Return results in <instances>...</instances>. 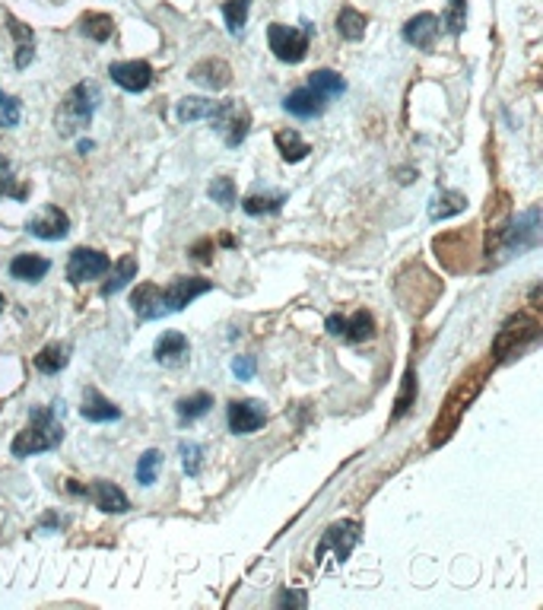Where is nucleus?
<instances>
[{"instance_id": "obj_1", "label": "nucleus", "mask_w": 543, "mask_h": 610, "mask_svg": "<svg viewBox=\"0 0 543 610\" xmlns=\"http://www.w3.org/2000/svg\"><path fill=\"white\" fill-rule=\"evenodd\" d=\"M58 407L61 404H52V407H33L29 414V423L16 433L14 439V454L16 458H29V454H42L52 452L64 442V426L58 420Z\"/></svg>"}, {"instance_id": "obj_2", "label": "nucleus", "mask_w": 543, "mask_h": 610, "mask_svg": "<svg viewBox=\"0 0 543 610\" xmlns=\"http://www.w3.org/2000/svg\"><path fill=\"white\" fill-rule=\"evenodd\" d=\"M540 229H543V210L540 204L528 207L524 214L505 220L502 226L496 229V254L499 261L511 258V254H524L530 248L540 245Z\"/></svg>"}, {"instance_id": "obj_3", "label": "nucleus", "mask_w": 543, "mask_h": 610, "mask_svg": "<svg viewBox=\"0 0 543 610\" xmlns=\"http://www.w3.org/2000/svg\"><path fill=\"white\" fill-rule=\"evenodd\" d=\"M99 105V90L92 83H77L61 102L58 115H54V124H58L61 137H77L83 128H90L92 111Z\"/></svg>"}, {"instance_id": "obj_4", "label": "nucleus", "mask_w": 543, "mask_h": 610, "mask_svg": "<svg viewBox=\"0 0 543 610\" xmlns=\"http://www.w3.org/2000/svg\"><path fill=\"white\" fill-rule=\"evenodd\" d=\"M359 538H362L359 521H353V519L334 521V525L324 528L321 544H318V550H315V563L321 566V569H328V563L330 566H343L349 559V553L356 550Z\"/></svg>"}, {"instance_id": "obj_5", "label": "nucleus", "mask_w": 543, "mask_h": 610, "mask_svg": "<svg viewBox=\"0 0 543 610\" xmlns=\"http://www.w3.org/2000/svg\"><path fill=\"white\" fill-rule=\"evenodd\" d=\"M433 252L442 261V267L452 273H464L473 267V254H477V242H473L471 229H458V233H442L433 239Z\"/></svg>"}, {"instance_id": "obj_6", "label": "nucleus", "mask_w": 543, "mask_h": 610, "mask_svg": "<svg viewBox=\"0 0 543 610\" xmlns=\"http://www.w3.org/2000/svg\"><path fill=\"white\" fill-rule=\"evenodd\" d=\"M311 33H315L311 23H302L299 29L283 26V23H273V26L267 29V42H271V52L277 54V61H283V64H299V61H305V54H309Z\"/></svg>"}, {"instance_id": "obj_7", "label": "nucleus", "mask_w": 543, "mask_h": 610, "mask_svg": "<svg viewBox=\"0 0 543 610\" xmlns=\"http://www.w3.org/2000/svg\"><path fill=\"white\" fill-rule=\"evenodd\" d=\"M210 124H214V130L223 137V143L235 149L245 143L248 130H252V111H248V105L239 102V99H229V102L216 105Z\"/></svg>"}, {"instance_id": "obj_8", "label": "nucleus", "mask_w": 543, "mask_h": 610, "mask_svg": "<svg viewBox=\"0 0 543 610\" xmlns=\"http://www.w3.org/2000/svg\"><path fill=\"white\" fill-rule=\"evenodd\" d=\"M210 290H214V280H204V277H178V280H172L166 290L159 286L162 312H166V315L181 312L185 305H191L197 296H204V292H210Z\"/></svg>"}, {"instance_id": "obj_9", "label": "nucleus", "mask_w": 543, "mask_h": 610, "mask_svg": "<svg viewBox=\"0 0 543 610\" xmlns=\"http://www.w3.org/2000/svg\"><path fill=\"white\" fill-rule=\"evenodd\" d=\"M111 267V258L105 252H99V248H73L71 258H67V280L71 283H86V280H96L102 277V273H109Z\"/></svg>"}, {"instance_id": "obj_10", "label": "nucleus", "mask_w": 543, "mask_h": 610, "mask_svg": "<svg viewBox=\"0 0 543 610\" xmlns=\"http://www.w3.org/2000/svg\"><path fill=\"white\" fill-rule=\"evenodd\" d=\"M226 423H229V429H233L235 435L258 433V429L267 423L264 401H252V397H245V401H233V404H229V410H226Z\"/></svg>"}, {"instance_id": "obj_11", "label": "nucleus", "mask_w": 543, "mask_h": 610, "mask_svg": "<svg viewBox=\"0 0 543 610\" xmlns=\"http://www.w3.org/2000/svg\"><path fill=\"white\" fill-rule=\"evenodd\" d=\"M537 334H540V325H537V319H530V315H515V319H511L509 325L502 328V334H499L496 353L505 359V353L524 350V347H528L530 340H537Z\"/></svg>"}, {"instance_id": "obj_12", "label": "nucleus", "mask_w": 543, "mask_h": 610, "mask_svg": "<svg viewBox=\"0 0 543 610\" xmlns=\"http://www.w3.org/2000/svg\"><path fill=\"white\" fill-rule=\"evenodd\" d=\"M26 233L35 235V239L58 242L71 233V216H67L61 207H54V204H48V207H42L39 216H33V220L26 223Z\"/></svg>"}, {"instance_id": "obj_13", "label": "nucleus", "mask_w": 543, "mask_h": 610, "mask_svg": "<svg viewBox=\"0 0 543 610\" xmlns=\"http://www.w3.org/2000/svg\"><path fill=\"white\" fill-rule=\"evenodd\" d=\"M109 77L124 92H143L153 83V67L147 61H115V64H109Z\"/></svg>"}, {"instance_id": "obj_14", "label": "nucleus", "mask_w": 543, "mask_h": 610, "mask_svg": "<svg viewBox=\"0 0 543 610\" xmlns=\"http://www.w3.org/2000/svg\"><path fill=\"white\" fill-rule=\"evenodd\" d=\"M188 338L181 331H162L159 338H156V347H153V357L159 366H166V369H178V366L188 363Z\"/></svg>"}, {"instance_id": "obj_15", "label": "nucleus", "mask_w": 543, "mask_h": 610, "mask_svg": "<svg viewBox=\"0 0 543 610\" xmlns=\"http://www.w3.org/2000/svg\"><path fill=\"white\" fill-rule=\"evenodd\" d=\"M283 109L290 111L292 118H299V121H311V118H321L324 109H328V99L321 96V92H315L311 86H302V90L290 92V96L283 99Z\"/></svg>"}, {"instance_id": "obj_16", "label": "nucleus", "mask_w": 543, "mask_h": 610, "mask_svg": "<svg viewBox=\"0 0 543 610\" xmlns=\"http://www.w3.org/2000/svg\"><path fill=\"white\" fill-rule=\"evenodd\" d=\"M439 29H442L439 16L420 14V16H414V20H407V26H404V42H407V45H416L420 52H433L435 39H439Z\"/></svg>"}, {"instance_id": "obj_17", "label": "nucleus", "mask_w": 543, "mask_h": 610, "mask_svg": "<svg viewBox=\"0 0 543 610\" xmlns=\"http://www.w3.org/2000/svg\"><path fill=\"white\" fill-rule=\"evenodd\" d=\"M86 496H92L96 509L105 515H124L130 509L128 496H124V490L118 487L115 481H92V487L86 490Z\"/></svg>"}, {"instance_id": "obj_18", "label": "nucleus", "mask_w": 543, "mask_h": 610, "mask_svg": "<svg viewBox=\"0 0 543 610\" xmlns=\"http://www.w3.org/2000/svg\"><path fill=\"white\" fill-rule=\"evenodd\" d=\"M191 80H195L197 86H204V90H226L229 83H233V71H229L226 61L220 58H207L201 61V64L191 67Z\"/></svg>"}, {"instance_id": "obj_19", "label": "nucleus", "mask_w": 543, "mask_h": 610, "mask_svg": "<svg viewBox=\"0 0 543 610\" xmlns=\"http://www.w3.org/2000/svg\"><path fill=\"white\" fill-rule=\"evenodd\" d=\"M130 309L140 321H156L162 319V296H159V286L156 283H140L134 292H130Z\"/></svg>"}, {"instance_id": "obj_20", "label": "nucleus", "mask_w": 543, "mask_h": 610, "mask_svg": "<svg viewBox=\"0 0 543 610\" xmlns=\"http://www.w3.org/2000/svg\"><path fill=\"white\" fill-rule=\"evenodd\" d=\"M80 414H83V420H90V423L121 420V407H118V404H111L99 388H86L83 391V407H80Z\"/></svg>"}, {"instance_id": "obj_21", "label": "nucleus", "mask_w": 543, "mask_h": 610, "mask_svg": "<svg viewBox=\"0 0 543 610\" xmlns=\"http://www.w3.org/2000/svg\"><path fill=\"white\" fill-rule=\"evenodd\" d=\"M71 350H73V347L67 344V340H64V344H61V340H54V344H45L39 353H35V359H33L35 369L45 372V376H54V372H61L67 363H71Z\"/></svg>"}, {"instance_id": "obj_22", "label": "nucleus", "mask_w": 543, "mask_h": 610, "mask_svg": "<svg viewBox=\"0 0 543 610\" xmlns=\"http://www.w3.org/2000/svg\"><path fill=\"white\" fill-rule=\"evenodd\" d=\"M214 99H204V96H188L181 99L178 105H175V118H178V124H195V121H210L216 111Z\"/></svg>"}, {"instance_id": "obj_23", "label": "nucleus", "mask_w": 543, "mask_h": 610, "mask_svg": "<svg viewBox=\"0 0 543 610\" xmlns=\"http://www.w3.org/2000/svg\"><path fill=\"white\" fill-rule=\"evenodd\" d=\"M48 271H52V261L42 258V254H16L10 261V273H14V280H23V283H35Z\"/></svg>"}, {"instance_id": "obj_24", "label": "nucleus", "mask_w": 543, "mask_h": 610, "mask_svg": "<svg viewBox=\"0 0 543 610\" xmlns=\"http://www.w3.org/2000/svg\"><path fill=\"white\" fill-rule=\"evenodd\" d=\"M467 210V197L461 195V191H452V188H442L439 195L433 197V204H429V220L439 223V220H448V216H458Z\"/></svg>"}, {"instance_id": "obj_25", "label": "nucleus", "mask_w": 543, "mask_h": 610, "mask_svg": "<svg viewBox=\"0 0 543 610\" xmlns=\"http://www.w3.org/2000/svg\"><path fill=\"white\" fill-rule=\"evenodd\" d=\"M7 26H10V33H14V39H16V67H20V71H26V67L33 64V54H35V33L26 26V23L16 20V16H10Z\"/></svg>"}, {"instance_id": "obj_26", "label": "nucleus", "mask_w": 543, "mask_h": 610, "mask_svg": "<svg viewBox=\"0 0 543 610\" xmlns=\"http://www.w3.org/2000/svg\"><path fill=\"white\" fill-rule=\"evenodd\" d=\"M273 143H277L280 157H283L286 163H302V159L311 153V147L302 140V137H299V130H292V128L277 130V137H273Z\"/></svg>"}, {"instance_id": "obj_27", "label": "nucleus", "mask_w": 543, "mask_h": 610, "mask_svg": "<svg viewBox=\"0 0 543 610\" xmlns=\"http://www.w3.org/2000/svg\"><path fill=\"white\" fill-rule=\"evenodd\" d=\"M210 407H214V395H210V391H195V395L181 397V401L175 404V414H178L181 423H195L201 420Z\"/></svg>"}, {"instance_id": "obj_28", "label": "nucleus", "mask_w": 543, "mask_h": 610, "mask_svg": "<svg viewBox=\"0 0 543 610\" xmlns=\"http://www.w3.org/2000/svg\"><path fill=\"white\" fill-rule=\"evenodd\" d=\"M134 277H137V258L134 254H124V258L115 264V271H111V277L105 280L102 296H115V292H121Z\"/></svg>"}, {"instance_id": "obj_29", "label": "nucleus", "mask_w": 543, "mask_h": 610, "mask_svg": "<svg viewBox=\"0 0 543 610\" xmlns=\"http://www.w3.org/2000/svg\"><path fill=\"white\" fill-rule=\"evenodd\" d=\"M366 26H369V20H366L359 10L343 7L340 14H337V33H340L347 42H359L362 35H366Z\"/></svg>"}, {"instance_id": "obj_30", "label": "nucleus", "mask_w": 543, "mask_h": 610, "mask_svg": "<svg viewBox=\"0 0 543 610\" xmlns=\"http://www.w3.org/2000/svg\"><path fill=\"white\" fill-rule=\"evenodd\" d=\"M343 338H347L349 344H366V340L376 338V319H372V312L359 309L353 319H347V334H343Z\"/></svg>"}, {"instance_id": "obj_31", "label": "nucleus", "mask_w": 543, "mask_h": 610, "mask_svg": "<svg viewBox=\"0 0 543 610\" xmlns=\"http://www.w3.org/2000/svg\"><path fill=\"white\" fill-rule=\"evenodd\" d=\"M80 33L92 42H109L111 33H115V20L109 14H86L80 20Z\"/></svg>"}, {"instance_id": "obj_32", "label": "nucleus", "mask_w": 543, "mask_h": 610, "mask_svg": "<svg viewBox=\"0 0 543 610\" xmlns=\"http://www.w3.org/2000/svg\"><path fill=\"white\" fill-rule=\"evenodd\" d=\"M309 86L315 92H321L324 99H334V96H343V92H347V80H343L340 73H334V71L309 73Z\"/></svg>"}, {"instance_id": "obj_33", "label": "nucleus", "mask_w": 543, "mask_h": 610, "mask_svg": "<svg viewBox=\"0 0 543 610\" xmlns=\"http://www.w3.org/2000/svg\"><path fill=\"white\" fill-rule=\"evenodd\" d=\"M286 201H290V197H286L283 191H277V195H248L245 201H242V210H245L248 216H264V214H277Z\"/></svg>"}, {"instance_id": "obj_34", "label": "nucleus", "mask_w": 543, "mask_h": 610, "mask_svg": "<svg viewBox=\"0 0 543 610\" xmlns=\"http://www.w3.org/2000/svg\"><path fill=\"white\" fill-rule=\"evenodd\" d=\"M159 468H162V452L159 448H147V452L137 458V483H140V487H153Z\"/></svg>"}, {"instance_id": "obj_35", "label": "nucleus", "mask_w": 543, "mask_h": 610, "mask_svg": "<svg viewBox=\"0 0 543 610\" xmlns=\"http://www.w3.org/2000/svg\"><path fill=\"white\" fill-rule=\"evenodd\" d=\"M248 10H252V0H226L223 4V20H226V29L233 35H239L248 23Z\"/></svg>"}, {"instance_id": "obj_36", "label": "nucleus", "mask_w": 543, "mask_h": 610, "mask_svg": "<svg viewBox=\"0 0 543 610\" xmlns=\"http://www.w3.org/2000/svg\"><path fill=\"white\" fill-rule=\"evenodd\" d=\"M414 404H416V369L410 366V369L404 372V385H401V395H397V401H395V416H391V420L407 416Z\"/></svg>"}, {"instance_id": "obj_37", "label": "nucleus", "mask_w": 543, "mask_h": 610, "mask_svg": "<svg viewBox=\"0 0 543 610\" xmlns=\"http://www.w3.org/2000/svg\"><path fill=\"white\" fill-rule=\"evenodd\" d=\"M207 195H210V201L220 204L223 210H233L235 207V182L229 176L214 178V182H210V188H207Z\"/></svg>"}, {"instance_id": "obj_38", "label": "nucleus", "mask_w": 543, "mask_h": 610, "mask_svg": "<svg viewBox=\"0 0 543 610\" xmlns=\"http://www.w3.org/2000/svg\"><path fill=\"white\" fill-rule=\"evenodd\" d=\"M0 197H16V201H26V188H20V185H16L14 166H10V159H4V157H0Z\"/></svg>"}, {"instance_id": "obj_39", "label": "nucleus", "mask_w": 543, "mask_h": 610, "mask_svg": "<svg viewBox=\"0 0 543 610\" xmlns=\"http://www.w3.org/2000/svg\"><path fill=\"white\" fill-rule=\"evenodd\" d=\"M178 454H181V468H185V474H188V477H197V474H201L204 448L197 445V442H181V445H178Z\"/></svg>"}, {"instance_id": "obj_40", "label": "nucleus", "mask_w": 543, "mask_h": 610, "mask_svg": "<svg viewBox=\"0 0 543 610\" xmlns=\"http://www.w3.org/2000/svg\"><path fill=\"white\" fill-rule=\"evenodd\" d=\"M467 26V0H448V14H445V29L452 35H461Z\"/></svg>"}, {"instance_id": "obj_41", "label": "nucleus", "mask_w": 543, "mask_h": 610, "mask_svg": "<svg viewBox=\"0 0 543 610\" xmlns=\"http://www.w3.org/2000/svg\"><path fill=\"white\" fill-rule=\"evenodd\" d=\"M20 118H23L20 102L14 96H4V90H0V128H16Z\"/></svg>"}, {"instance_id": "obj_42", "label": "nucleus", "mask_w": 543, "mask_h": 610, "mask_svg": "<svg viewBox=\"0 0 543 610\" xmlns=\"http://www.w3.org/2000/svg\"><path fill=\"white\" fill-rule=\"evenodd\" d=\"M273 607H309V595L299 588H280V595L273 597Z\"/></svg>"}, {"instance_id": "obj_43", "label": "nucleus", "mask_w": 543, "mask_h": 610, "mask_svg": "<svg viewBox=\"0 0 543 610\" xmlns=\"http://www.w3.org/2000/svg\"><path fill=\"white\" fill-rule=\"evenodd\" d=\"M233 372L239 382H252L254 372H258V363H254V357H235L233 359Z\"/></svg>"}, {"instance_id": "obj_44", "label": "nucleus", "mask_w": 543, "mask_h": 610, "mask_svg": "<svg viewBox=\"0 0 543 610\" xmlns=\"http://www.w3.org/2000/svg\"><path fill=\"white\" fill-rule=\"evenodd\" d=\"M324 328H328L330 338H343V334H347V319H343V315H328Z\"/></svg>"}, {"instance_id": "obj_45", "label": "nucleus", "mask_w": 543, "mask_h": 610, "mask_svg": "<svg viewBox=\"0 0 543 610\" xmlns=\"http://www.w3.org/2000/svg\"><path fill=\"white\" fill-rule=\"evenodd\" d=\"M210 252H214V242L210 239H204V242H197L195 248H191V254H195V261H201V264H210Z\"/></svg>"}, {"instance_id": "obj_46", "label": "nucleus", "mask_w": 543, "mask_h": 610, "mask_svg": "<svg viewBox=\"0 0 543 610\" xmlns=\"http://www.w3.org/2000/svg\"><path fill=\"white\" fill-rule=\"evenodd\" d=\"M58 525H61L58 515H45V519H42V525H39V531H45V528H58Z\"/></svg>"}, {"instance_id": "obj_47", "label": "nucleus", "mask_w": 543, "mask_h": 610, "mask_svg": "<svg viewBox=\"0 0 543 610\" xmlns=\"http://www.w3.org/2000/svg\"><path fill=\"white\" fill-rule=\"evenodd\" d=\"M67 490H71L73 496H86V490L90 487H80V481H67Z\"/></svg>"}, {"instance_id": "obj_48", "label": "nucleus", "mask_w": 543, "mask_h": 610, "mask_svg": "<svg viewBox=\"0 0 543 610\" xmlns=\"http://www.w3.org/2000/svg\"><path fill=\"white\" fill-rule=\"evenodd\" d=\"M4 305H7V299H4V296H0V312H4Z\"/></svg>"}]
</instances>
